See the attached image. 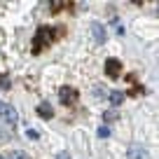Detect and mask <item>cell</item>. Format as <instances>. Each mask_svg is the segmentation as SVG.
Wrapping results in <instances>:
<instances>
[{
  "mask_svg": "<svg viewBox=\"0 0 159 159\" xmlns=\"http://www.w3.org/2000/svg\"><path fill=\"white\" fill-rule=\"evenodd\" d=\"M0 117L5 119L7 124H12L14 126L16 122H19V115H16V110L12 108V105H7V103H2V101H0Z\"/></svg>",
  "mask_w": 159,
  "mask_h": 159,
  "instance_id": "2",
  "label": "cell"
},
{
  "mask_svg": "<svg viewBox=\"0 0 159 159\" xmlns=\"http://www.w3.org/2000/svg\"><path fill=\"white\" fill-rule=\"evenodd\" d=\"M56 159H70V154L68 152H59V154H56Z\"/></svg>",
  "mask_w": 159,
  "mask_h": 159,
  "instance_id": "12",
  "label": "cell"
},
{
  "mask_svg": "<svg viewBox=\"0 0 159 159\" xmlns=\"http://www.w3.org/2000/svg\"><path fill=\"white\" fill-rule=\"evenodd\" d=\"M108 101H110L112 105H119L122 101H124V91H117V89H112V91L108 94Z\"/></svg>",
  "mask_w": 159,
  "mask_h": 159,
  "instance_id": "8",
  "label": "cell"
},
{
  "mask_svg": "<svg viewBox=\"0 0 159 159\" xmlns=\"http://www.w3.org/2000/svg\"><path fill=\"white\" fill-rule=\"evenodd\" d=\"M126 157L129 159H148V150H145L143 145H131L129 152H126Z\"/></svg>",
  "mask_w": 159,
  "mask_h": 159,
  "instance_id": "6",
  "label": "cell"
},
{
  "mask_svg": "<svg viewBox=\"0 0 159 159\" xmlns=\"http://www.w3.org/2000/svg\"><path fill=\"white\" fill-rule=\"evenodd\" d=\"M38 115H40L42 119H52V117H54V110H52L49 103H40V105H38Z\"/></svg>",
  "mask_w": 159,
  "mask_h": 159,
  "instance_id": "7",
  "label": "cell"
},
{
  "mask_svg": "<svg viewBox=\"0 0 159 159\" xmlns=\"http://www.w3.org/2000/svg\"><path fill=\"white\" fill-rule=\"evenodd\" d=\"M54 35H56V28H52V26H40L38 33L33 35V54H40L45 47H49L52 42H54Z\"/></svg>",
  "mask_w": 159,
  "mask_h": 159,
  "instance_id": "1",
  "label": "cell"
},
{
  "mask_svg": "<svg viewBox=\"0 0 159 159\" xmlns=\"http://www.w3.org/2000/svg\"><path fill=\"white\" fill-rule=\"evenodd\" d=\"M103 119H117V112H108V115H105Z\"/></svg>",
  "mask_w": 159,
  "mask_h": 159,
  "instance_id": "13",
  "label": "cell"
},
{
  "mask_svg": "<svg viewBox=\"0 0 159 159\" xmlns=\"http://www.w3.org/2000/svg\"><path fill=\"white\" fill-rule=\"evenodd\" d=\"M77 98H80V94L73 89V87H61V91H59V101L63 105H73V103H77Z\"/></svg>",
  "mask_w": 159,
  "mask_h": 159,
  "instance_id": "3",
  "label": "cell"
},
{
  "mask_svg": "<svg viewBox=\"0 0 159 159\" xmlns=\"http://www.w3.org/2000/svg\"><path fill=\"white\" fill-rule=\"evenodd\" d=\"M68 7V2H52V10L54 12H59V10H66Z\"/></svg>",
  "mask_w": 159,
  "mask_h": 159,
  "instance_id": "10",
  "label": "cell"
},
{
  "mask_svg": "<svg viewBox=\"0 0 159 159\" xmlns=\"http://www.w3.org/2000/svg\"><path fill=\"white\" fill-rule=\"evenodd\" d=\"M0 159H5V157H2V154H0Z\"/></svg>",
  "mask_w": 159,
  "mask_h": 159,
  "instance_id": "14",
  "label": "cell"
},
{
  "mask_svg": "<svg viewBox=\"0 0 159 159\" xmlns=\"http://www.w3.org/2000/svg\"><path fill=\"white\" fill-rule=\"evenodd\" d=\"M98 136H101V138H108V136H110V129H108V126H101V129H98Z\"/></svg>",
  "mask_w": 159,
  "mask_h": 159,
  "instance_id": "11",
  "label": "cell"
},
{
  "mask_svg": "<svg viewBox=\"0 0 159 159\" xmlns=\"http://www.w3.org/2000/svg\"><path fill=\"white\" fill-rule=\"evenodd\" d=\"M91 35H94V40L98 42V45H103L105 38H108V35H105V26L98 24V21H94V24H91Z\"/></svg>",
  "mask_w": 159,
  "mask_h": 159,
  "instance_id": "4",
  "label": "cell"
},
{
  "mask_svg": "<svg viewBox=\"0 0 159 159\" xmlns=\"http://www.w3.org/2000/svg\"><path fill=\"white\" fill-rule=\"evenodd\" d=\"M7 159H28V154L21 152V150H12V152L7 154Z\"/></svg>",
  "mask_w": 159,
  "mask_h": 159,
  "instance_id": "9",
  "label": "cell"
},
{
  "mask_svg": "<svg viewBox=\"0 0 159 159\" xmlns=\"http://www.w3.org/2000/svg\"><path fill=\"white\" fill-rule=\"evenodd\" d=\"M105 73H108V77H119V73H122V63H119L117 59H108V61H105Z\"/></svg>",
  "mask_w": 159,
  "mask_h": 159,
  "instance_id": "5",
  "label": "cell"
}]
</instances>
